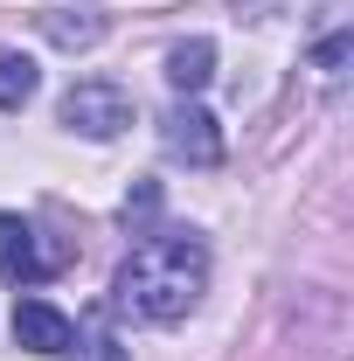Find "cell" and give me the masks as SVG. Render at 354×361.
<instances>
[{
	"mask_svg": "<svg viewBox=\"0 0 354 361\" xmlns=\"http://www.w3.org/2000/svg\"><path fill=\"white\" fill-rule=\"evenodd\" d=\"M202 285H209V250H202V236H146L133 257L118 264V306L139 319H181L195 299H202Z\"/></svg>",
	"mask_w": 354,
	"mask_h": 361,
	"instance_id": "6da1fadb",
	"label": "cell"
},
{
	"mask_svg": "<svg viewBox=\"0 0 354 361\" xmlns=\"http://www.w3.org/2000/svg\"><path fill=\"white\" fill-rule=\"evenodd\" d=\"M63 126L84 139H118L133 126V90L126 84H104V77H84V84L63 90Z\"/></svg>",
	"mask_w": 354,
	"mask_h": 361,
	"instance_id": "7a4b0ae2",
	"label": "cell"
},
{
	"mask_svg": "<svg viewBox=\"0 0 354 361\" xmlns=\"http://www.w3.org/2000/svg\"><path fill=\"white\" fill-rule=\"evenodd\" d=\"M63 264V250H42V236L28 216H7L0 209V278H21V285H35L49 271Z\"/></svg>",
	"mask_w": 354,
	"mask_h": 361,
	"instance_id": "3957f363",
	"label": "cell"
},
{
	"mask_svg": "<svg viewBox=\"0 0 354 361\" xmlns=\"http://www.w3.org/2000/svg\"><path fill=\"white\" fill-rule=\"evenodd\" d=\"M160 146H167L174 160H188V167H216L222 160V133H216V118H209L202 104H174L167 126H160Z\"/></svg>",
	"mask_w": 354,
	"mask_h": 361,
	"instance_id": "277c9868",
	"label": "cell"
},
{
	"mask_svg": "<svg viewBox=\"0 0 354 361\" xmlns=\"http://www.w3.org/2000/svg\"><path fill=\"white\" fill-rule=\"evenodd\" d=\"M14 341L28 355H70L77 348V326H70V313H56L49 299H21L14 306Z\"/></svg>",
	"mask_w": 354,
	"mask_h": 361,
	"instance_id": "5b68a950",
	"label": "cell"
},
{
	"mask_svg": "<svg viewBox=\"0 0 354 361\" xmlns=\"http://www.w3.org/2000/svg\"><path fill=\"white\" fill-rule=\"evenodd\" d=\"M209 77H216V42H209V35L174 42V56H167V84H174V90H202Z\"/></svg>",
	"mask_w": 354,
	"mask_h": 361,
	"instance_id": "8992f818",
	"label": "cell"
},
{
	"mask_svg": "<svg viewBox=\"0 0 354 361\" xmlns=\"http://www.w3.org/2000/svg\"><path fill=\"white\" fill-rule=\"evenodd\" d=\"M35 84H42V77H35L28 56H0V111H21V104L35 97Z\"/></svg>",
	"mask_w": 354,
	"mask_h": 361,
	"instance_id": "52a82bcc",
	"label": "cell"
},
{
	"mask_svg": "<svg viewBox=\"0 0 354 361\" xmlns=\"http://www.w3.org/2000/svg\"><path fill=\"white\" fill-rule=\"evenodd\" d=\"M312 63H319L326 77H341V63H348V35H326V42H319V56H312Z\"/></svg>",
	"mask_w": 354,
	"mask_h": 361,
	"instance_id": "ba28073f",
	"label": "cell"
},
{
	"mask_svg": "<svg viewBox=\"0 0 354 361\" xmlns=\"http://www.w3.org/2000/svg\"><path fill=\"white\" fill-rule=\"evenodd\" d=\"M90 361H133V355H126L118 341H90Z\"/></svg>",
	"mask_w": 354,
	"mask_h": 361,
	"instance_id": "9c48e42d",
	"label": "cell"
}]
</instances>
